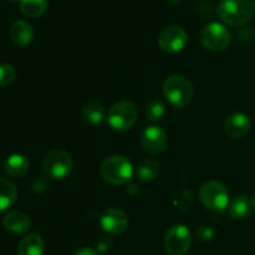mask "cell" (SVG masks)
<instances>
[{"label": "cell", "mask_w": 255, "mask_h": 255, "mask_svg": "<svg viewBox=\"0 0 255 255\" xmlns=\"http://www.w3.org/2000/svg\"><path fill=\"white\" fill-rule=\"evenodd\" d=\"M74 255H99V253H97V251H95L92 248H82L80 251H77Z\"/></svg>", "instance_id": "obj_27"}, {"label": "cell", "mask_w": 255, "mask_h": 255, "mask_svg": "<svg viewBox=\"0 0 255 255\" xmlns=\"http://www.w3.org/2000/svg\"><path fill=\"white\" fill-rule=\"evenodd\" d=\"M107 121L115 131H128L137 121L136 105L127 100L117 102L110 110Z\"/></svg>", "instance_id": "obj_6"}, {"label": "cell", "mask_w": 255, "mask_h": 255, "mask_svg": "<svg viewBox=\"0 0 255 255\" xmlns=\"http://www.w3.org/2000/svg\"><path fill=\"white\" fill-rule=\"evenodd\" d=\"M100 224L106 233L120 236L126 232L127 227H128V218L121 209L110 208L104 212L100 218Z\"/></svg>", "instance_id": "obj_11"}, {"label": "cell", "mask_w": 255, "mask_h": 255, "mask_svg": "<svg viewBox=\"0 0 255 255\" xmlns=\"http://www.w3.org/2000/svg\"><path fill=\"white\" fill-rule=\"evenodd\" d=\"M112 246V242L109 239H101L97 242V251L99 252H107Z\"/></svg>", "instance_id": "obj_26"}, {"label": "cell", "mask_w": 255, "mask_h": 255, "mask_svg": "<svg viewBox=\"0 0 255 255\" xmlns=\"http://www.w3.org/2000/svg\"><path fill=\"white\" fill-rule=\"evenodd\" d=\"M253 209H254V212H255V196H254V198H253Z\"/></svg>", "instance_id": "obj_31"}, {"label": "cell", "mask_w": 255, "mask_h": 255, "mask_svg": "<svg viewBox=\"0 0 255 255\" xmlns=\"http://www.w3.org/2000/svg\"><path fill=\"white\" fill-rule=\"evenodd\" d=\"M188 35L186 30L177 25L166 26L158 35V45L163 51L173 54L178 52L186 46Z\"/></svg>", "instance_id": "obj_9"}, {"label": "cell", "mask_w": 255, "mask_h": 255, "mask_svg": "<svg viewBox=\"0 0 255 255\" xmlns=\"http://www.w3.org/2000/svg\"><path fill=\"white\" fill-rule=\"evenodd\" d=\"M196 236L201 242H208L214 237V231L212 227L203 224V226L198 227V229L196 232Z\"/></svg>", "instance_id": "obj_25"}, {"label": "cell", "mask_w": 255, "mask_h": 255, "mask_svg": "<svg viewBox=\"0 0 255 255\" xmlns=\"http://www.w3.org/2000/svg\"><path fill=\"white\" fill-rule=\"evenodd\" d=\"M201 42L204 49L209 51L222 52L231 45V32L224 25L219 22H211L201 31Z\"/></svg>", "instance_id": "obj_7"}, {"label": "cell", "mask_w": 255, "mask_h": 255, "mask_svg": "<svg viewBox=\"0 0 255 255\" xmlns=\"http://www.w3.org/2000/svg\"><path fill=\"white\" fill-rule=\"evenodd\" d=\"M199 198L202 204L212 212H223L228 207L229 193L221 182L209 181L201 187Z\"/></svg>", "instance_id": "obj_5"}, {"label": "cell", "mask_w": 255, "mask_h": 255, "mask_svg": "<svg viewBox=\"0 0 255 255\" xmlns=\"http://www.w3.org/2000/svg\"><path fill=\"white\" fill-rule=\"evenodd\" d=\"M253 209V202L247 196H238L228 206V214L232 219H246Z\"/></svg>", "instance_id": "obj_17"}, {"label": "cell", "mask_w": 255, "mask_h": 255, "mask_svg": "<svg viewBox=\"0 0 255 255\" xmlns=\"http://www.w3.org/2000/svg\"><path fill=\"white\" fill-rule=\"evenodd\" d=\"M167 134L161 127L149 126L143 131L141 136L142 148L151 156L161 154L167 147Z\"/></svg>", "instance_id": "obj_10"}, {"label": "cell", "mask_w": 255, "mask_h": 255, "mask_svg": "<svg viewBox=\"0 0 255 255\" xmlns=\"http://www.w3.org/2000/svg\"><path fill=\"white\" fill-rule=\"evenodd\" d=\"M10 37L17 46H27L34 39V30L25 20H16L10 27Z\"/></svg>", "instance_id": "obj_14"}, {"label": "cell", "mask_w": 255, "mask_h": 255, "mask_svg": "<svg viewBox=\"0 0 255 255\" xmlns=\"http://www.w3.org/2000/svg\"><path fill=\"white\" fill-rule=\"evenodd\" d=\"M177 206L179 207L181 211H187L192 207L193 204V197H192V193L189 191H182L181 193L177 197Z\"/></svg>", "instance_id": "obj_24"}, {"label": "cell", "mask_w": 255, "mask_h": 255, "mask_svg": "<svg viewBox=\"0 0 255 255\" xmlns=\"http://www.w3.org/2000/svg\"><path fill=\"white\" fill-rule=\"evenodd\" d=\"M20 11L27 17H39L47 10L46 0H20Z\"/></svg>", "instance_id": "obj_20"}, {"label": "cell", "mask_w": 255, "mask_h": 255, "mask_svg": "<svg viewBox=\"0 0 255 255\" xmlns=\"http://www.w3.org/2000/svg\"><path fill=\"white\" fill-rule=\"evenodd\" d=\"M167 1H168L169 4H172V5H178L179 2L182 1V0H167Z\"/></svg>", "instance_id": "obj_29"}, {"label": "cell", "mask_w": 255, "mask_h": 255, "mask_svg": "<svg viewBox=\"0 0 255 255\" xmlns=\"http://www.w3.org/2000/svg\"><path fill=\"white\" fill-rule=\"evenodd\" d=\"M2 227L10 233L21 234L31 228V219L24 212L11 211L2 219Z\"/></svg>", "instance_id": "obj_13"}, {"label": "cell", "mask_w": 255, "mask_h": 255, "mask_svg": "<svg viewBox=\"0 0 255 255\" xmlns=\"http://www.w3.org/2000/svg\"><path fill=\"white\" fill-rule=\"evenodd\" d=\"M161 164L156 159H146L137 168V177L142 182H151L159 174Z\"/></svg>", "instance_id": "obj_21"}, {"label": "cell", "mask_w": 255, "mask_h": 255, "mask_svg": "<svg viewBox=\"0 0 255 255\" xmlns=\"http://www.w3.org/2000/svg\"><path fill=\"white\" fill-rule=\"evenodd\" d=\"M45 249L44 239L40 234H29L20 241L17 255H42Z\"/></svg>", "instance_id": "obj_16"}, {"label": "cell", "mask_w": 255, "mask_h": 255, "mask_svg": "<svg viewBox=\"0 0 255 255\" xmlns=\"http://www.w3.org/2000/svg\"><path fill=\"white\" fill-rule=\"evenodd\" d=\"M101 177L109 183L122 186L131 182L133 176V167L128 158L121 154H115L104 159L100 166Z\"/></svg>", "instance_id": "obj_2"}, {"label": "cell", "mask_w": 255, "mask_h": 255, "mask_svg": "<svg viewBox=\"0 0 255 255\" xmlns=\"http://www.w3.org/2000/svg\"><path fill=\"white\" fill-rule=\"evenodd\" d=\"M16 198V186L9 179L0 177V212L14 206Z\"/></svg>", "instance_id": "obj_18"}, {"label": "cell", "mask_w": 255, "mask_h": 255, "mask_svg": "<svg viewBox=\"0 0 255 255\" xmlns=\"http://www.w3.org/2000/svg\"><path fill=\"white\" fill-rule=\"evenodd\" d=\"M164 97L176 109H183L193 99V85L182 75L169 76L163 84Z\"/></svg>", "instance_id": "obj_3"}, {"label": "cell", "mask_w": 255, "mask_h": 255, "mask_svg": "<svg viewBox=\"0 0 255 255\" xmlns=\"http://www.w3.org/2000/svg\"><path fill=\"white\" fill-rule=\"evenodd\" d=\"M192 233L186 226H173L164 237V248L171 255H184L192 246Z\"/></svg>", "instance_id": "obj_8"}, {"label": "cell", "mask_w": 255, "mask_h": 255, "mask_svg": "<svg viewBox=\"0 0 255 255\" xmlns=\"http://www.w3.org/2000/svg\"><path fill=\"white\" fill-rule=\"evenodd\" d=\"M126 191H127V193L131 194V196H136V194L139 192V189H138V187H137V184L129 182V183H127Z\"/></svg>", "instance_id": "obj_28"}, {"label": "cell", "mask_w": 255, "mask_h": 255, "mask_svg": "<svg viewBox=\"0 0 255 255\" xmlns=\"http://www.w3.org/2000/svg\"><path fill=\"white\" fill-rule=\"evenodd\" d=\"M7 1H9V2H16V1H19V2H20V0H7Z\"/></svg>", "instance_id": "obj_30"}, {"label": "cell", "mask_w": 255, "mask_h": 255, "mask_svg": "<svg viewBox=\"0 0 255 255\" xmlns=\"http://www.w3.org/2000/svg\"><path fill=\"white\" fill-rule=\"evenodd\" d=\"M44 171L46 176L51 179H64L71 174L74 169V161L71 156L64 149H51L45 156Z\"/></svg>", "instance_id": "obj_4"}, {"label": "cell", "mask_w": 255, "mask_h": 255, "mask_svg": "<svg viewBox=\"0 0 255 255\" xmlns=\"http://www.w3.org/2000/svg\"><path fill=\"white\" fill-rule=\"evenodd\" d=\"M218 16L229 26H243L254 16L255 0H221L217 7Z\"/></svg>", "instance_id": "obj_1"}, {"label": "cell", "mask_w": 255, "mask_h": 255, "mask_svg": "<svg viewBox=\"0 0 255 255\" xmlns=\"http://www.w3.org/2000/svg\"><path fill=\"white\" fill-rule=\"evenodd\" d=\"M29 169V161L22 154H11L4 162V172L11 178H20L25 176Z\"/></svg>", "instance_id": "obj_15"}, {"label": "cell", "mask_w": 255, "mask_h": 255, "mask_svg": "<svg viewBox=\"0 0 255 255\" xmlns=\"http://www.w3.org/2000/svg\"><path fill=\"white\" fill-rule=\"evenodd\" d=\"M16 77V70L10 64H0V86H9Z\"/></svg>", "instance_id": "obj_23"}, {"label": "cell", "mask_w": 255, "mask_h": 255, "mask_svg": "<svg viewBox=\"0 0 255 255\" xmlns=\"http://www.w3.org/2000/svg\"><path fill=\"white\" fill-rule=\"evenodd\" d=\"M164 115V105L158 100L149 102L146 109V117L152 122L159 121Z\"/></svg>", "instance_id": "obj_22"}, {"label": "cell", "mask_w": 255, "mask_h": 255, "mask_svg": "<svg viewBox=\"0 0 255 255\" xmlns=\"http://www.w3.org/2000/svg\"><path fill=\"white\" fill-rule=\"evenodd\" d=\"M251 119L246 114L237 112L227 117L224 122V132L232 138H242L251 131Z\"/></svg>", "instance_id": "obj_12"}, {"label": "cell", "mask_w": 255, "mask_h": 255, "mask_svg": "<svg viewBox=\"0 0 255 255\" xmlns=\"http://www.w3.org/2000/svg\"><path fill=\"white\" fill-rule=\"evenodd\" d=\"M82 116L89 124L100 125L106 119V112L100 102L89 101L82 107Z\"/></svg>", "instance_id": "obj_19"}]
</instances>
